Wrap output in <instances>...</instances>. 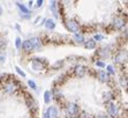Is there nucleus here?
I'll return each instance as SVG.
<instances>
[{
    "label": "nucleus",
    "mask_w": 128,
    "mask_h": 118,
    "mask_svg": "<svg viewBox=\"0 0 128 118\" xmlns=\"http://www.w3.org/2000/svg\"><path fill=\"white\" fill-rule=\"evenodd\" d=\"M6 46H7V42H6V39L0 38V51H4L5 49H6Z\"/></svg>",
    "instance_id": "a211bd4d"
},
{
    "label": "nucleus",
    "mask_w": 128,
    "mask_h": 118,
    "mask_svg": "<svg viewBox=\"0 0 128 118\" xmlns=\"http://www.w3.org/2000/svg\"><path fill=\"white\" fill-rule=\"evenodd\" d=\"M22 47H23L26 51L32 50V45H31V43H30L29 39H28V41H24V42H23V44H22Z\"/></svg>",
    "instance_id": "ddd939ff"
},
{
    "label": "nucleus",
    "mask_w": 128,
    "mask_h": 118,
    "mask_svg": "<svg viewBox=\"0 0 128 118\" xmlns=\"http://www.w3.org/2000/svg\"><path fill=\"white\" fill-rule=\"evenodd\" d=\"M31 66H32V68L35 71H40V70L44 68V65L40 64V59H35L32 62V64H31Z\"/></svg>",
    "instance_id": "423d86ee"
},
{
    "label": "nucleus",
    "mask_w": 128,
    "mask_h": 118,
    "mask_svg": "<svg viewBox=\"0 0 128 118\" xmlns=\"http://www.w3.org/2000/svg\"><path fill=\"white\" fill-rule=\"evenodd\" d=\"M30 43H31V45H32V49H40V46H42V44H40V39L37 38V37H32L31 39H29Z\"/></svg>",
    "instance_id": "39448f33"
},
{
    "label": "nucleus",
    "mask_w": 128,
    "mask_h": 118,
    "mask_svg": "<svg viewBox=\"0 0 128 118\" xmlns=\"http://www.w3.org/2000/svg\"><path fill=\"white\" fill-rule=\"evenodd\" d=\"M107 112H108V115H110L111 117H116V116H118V113H119L118 106H116L114 103L108 104V106H107Z\"/></svg>",
    "instance_id": "7ed1b4c3"
},
{
    "label": "nucleus",
    "mask_w": 128,
    "mask_h": 118,
    "mask_svg": "<svg viewBox=\"0 0 128 118\" xmlns=\"http://www.w3.org/2000/svg\"><path fill=\"white\" fill-rule=\"evenodd\" d=\"M124 59H126V52L125 53H124V52H120L119 54L116 57V63H122V62H124Z\"/></svg>",
    "instance_id": "dca6fc26"
},
{
    "label": "nucleus",
    "mask_w": 128,
    "mask_h": 118,
    "mask_svg": "<svg viewBox=\"0 0 128 118\" xmlns=\"http://www.w3.org/2000/svg\"><path fill=\"white\" fill-rule=\"evenodd\" d=\"M50 8L52 11V13L54 14V16H58V12H57V3L56 1H51L50 3Z\"/></svg>",
    "instance_id": "4468645a"
},
{
    "label": "nucleus",
    "mask_w": 128,
    "mask_h": 118,
    "mask_svg": "<svg viewBox=\"0 0 128 118\" xmlns=\"http://www.w3.org/2000/svg\"><path fill=\"white\" fill-rule=\"evenodd\" d=\"M45 113H46L50 118H57L58 117V109L56 106H50Z\"/></svg>",
    "instance_id": "20e7f679"
},
{
    "label": "nucleus",
    "mask_w": 128,
    "mask_h": 118,
    "mask_svg": "<svg viewBox=\"0 0 128 118\" xmlns=\"http://www.w3.org/2000/svg\"><path fill=\"white\" fill-rule=\"evenodd\" d=\"M15 70L18 71V74H21L22 77H26V73H24L23 71H21V70H20V68H18V67H16V68H15Z\"/></svg>",
    "instance_id": "b1692460"
},
{
    "label": "nucleus",
    "mask_w": 128,
    "mask_h": 118,
    "mask_svg": "<svg viewBox=\"0 0 128 118\" xmlns=\"http://www.w3.org/2000/svg\"><path fill=\"white\" fill-rule=\"evenodd\" d=\"M62 64L64 63L62 62H58V63H56V64H54V67H60V66H62Z\"/></svg>",
    "instance_id": "cd10ccee"
},
{
    "label": "nucleus",
    "mask_w": 128,
    "mask_h": 118,
    "mask_svg": "<svg viewBox=\"0 0 128 118\" xmlns=\"http://www.w3.org/2000/svg\"><path fill=\"white\" fill-rule=\"evenodd\" d=\"M74 39L78 42V43H82V42H84V37H83V35H81V34H75Z\"/></svg>",
    "instance_id": "f3484780"
},
{
    "label": "nucleus",
    "mask_w": 128,
    "mask_h": 118,
    "mask_svg": "<svg viewBox=\"0 0 128 118\" xmlns=\"http://www.w3.org/2000/svg\"><path fill=\"white\" fill-rule=\"evenodd\" d=\"M107 70H108V72H110V73H114L113 66H111V65H108V66H107Z\"/></svg>",
    "instance_id": "a878e982"
},
{
    "label": "nucleus",
    "mask_w": 128,
    "mask_h": 118,
    "mask_svg": "<svg viewBox=\"0 0 128 118\" xmlns=\"http://www.w3.org/2000/svg\"><path fill=\"white\" fill-rule=\"evenodd\" d=\"M28 83H29V86H30V87H31L32 89H37V86H36V83L34 82V81H31V80H30Z\"/></svg>",
    "instance_id": "412c9836"
},
{
    "label": "nucleus",
    "mask_w": 128,
    "mask_h": 118,
    "mask_svg": "<svg viewBox=\"0 0 128 118\" xmlns=\"http://www.w3.org/2000/svg\"><path fill=\"white\" fill-rule=\"evenodd\" d=\"M52 96H53V95H52V93H51L50 90H46V92H45V94H44V101H45V103H46V104L50 103L51 101H52Z\"/></svg>",
    "instance_id": "9d476101"
},
{
    "label": "nucleus",
    "mask_w": 128,
    "mask_h": 118,
    "mask_svg": "<svg viewBox=\"0 0 128 118\" xmlns=\"http://www.w3.org/2000/svg\"><path fill=\"white\" fill-rule=\"evenodd\" d=\"M15 88H16L15 83L10 82V83H8V85L5 87V90H6L7 93H13V92H15Z\"/></svg>",
    "instance_id": "f8f14e48"
},
{
    "label": "nucleus",
    "mask_w": 128,
    "mask_h": 118,
    "mask_svg": "<svg viewBox=\"0 0 128 118\" xmlns=\"http://www.w3.org/2000/svg\"><path fill=\"white\" fill-rule=\"evenodd\" d=\"M15 45H16V47H18V49H20V47H21V39L16 38V43H15Z\"/></svg>",
    "instance_id": "5701e85b"
},
{
    "label": "nucleus",
    "mask_w": 128,
    "mask_h": 118,
    "mask_svg": "<svg viewBox=\"0 0 128 118\" xmlns=\"http://www.w3.org/2000/svg\"><path fill=\"white\" fill-rule=\"evenodd\" d=\"M113 26L116 27V29H121L122 27L125 26V22H124V20H121V19L119 18H116L113 21Z\"/></svg>",
    "instance_id": "6e6552de"
},
{
    "label": "nucleus",
    "mask_w": 128,
    "mask_h": 118,
    "mask_svg": "<svg viewBox=\"0 0 128 118\" xmlns=\"http://www.w3.org/2000/svg\"><path fill=\"white\" fill-rule=\"evenodd\" d=\"M81 118H89V115L86 113V112H82V113H81Z\"/></svg>",
    "instance_id": "bb28decb"
},
{
    "label": "nucleus",
    "mask_w": 128,
    "mask_h": 118,
    "mask_svg": "<svg viewBox=\"0 0 128 118\" xmlns=\"http://www.w3.org/2000/svg\"><path fill=\"white\" fill-rule=\"evenodd\" d=\"M0 14H1V8H0Z\"/></svg>",
    "instance_id": "473e14b6"
},
{
    "label": "nucleus",
    "mask_w": 128,
    "mask_h": 118,
    "mask_svg": "<svg viewBox=\"0 0 128 118\" xmlns=\"http://www.w3.org/2000/svg\"><path fill=\"white\" fill-rule=\"evenodd\" d=\"M98 118H107V116H105V115H100Z\"/></svg>",
    "instance_id": "7c9ffc66"
},
{
    "label": "nucleus",
    "mask_w": 128,
    "mask_h": 118,
    "mask_svg": "<svg viewBox=\"0 0 128 118\" xmlns=\"http://www.w3.org/2000/svg\"><path fill=\"white\" fill-rule=\"evenodd\" d=\"M75 73H76L78 77H83L84 73H86V67L82 65H78L75 67Z\"/></svg>",
    "instance_id": "0eeeda50"
},
{
    "label": "nucleus",
    "mask_w": 128,
    "mask_h": 118,
    "mask_svg": "<svg viewBox=\"0 0 128 118\" xmlns=\"http://www.w3.org/2000/svg\"><path fill=\"white\" fill-rule=\"evenodd\" d=\"M45 27L48 28V29H54V27H56V23H54L53 20H46L45 21Z\"/></svg>",
    "instance_id": "2eb2a0df"
},
{
    "label": "nucleus",
    "mask_w": 128,
    "mask_h": 118,
    "mask_svg": "<svg viewBox=\"0 0 128 118\" xmlns=\"http://www.w3.org/2000/svg\"><path fill=\"white\" fill-rule=\"evenodd\" d=\"M78 106L74 103H70L67 105V108H66V117L72 118L73 116L78 115Z\"/></svg>",
    "instance_id": "f257e3e1"
},
{
    "label": "nucleus",
    "mask_w": 128,
    "mask_h": 118,
    "mask_svg": "<svg viewBox=\"0 0 128 118\" xmlns=\"http://www.w3.org/2000/svg\"><path fill=\"white\" fill-rule=\"evenodd\" d=\"M98 77H99V80H100V81H103V82L108 81V74H107L105 71H100V72H99Z\"/></svg>",
    "instance_id": "1a4fd4ad"
},
{
    "label": "nucleus",
    "mask_w": 128,
    "mask_h": 118,
    "mask_svg": "<svg viewBox=\"0 0 128 118\" xmlns=\"http://www.w3.org/2000/svg\"><path fill=\"white\" fill-rule=\"evenodd\" d=\"M18 8L21 9L22 12L24 13V14H29V11H28V8H26V7L23 6V5H21V4H18Z\"/></svg>",
    "instance_id": "aec40b11"
},
{
    "label": "nucleus",
    "mask_w": 128,
    "mask_h": 118,
    "mask_svg": "<svg viewBox=\"0 0 128 118\" xmlns=\"http://www.w3.org/2000/svg\"><path fill=\"white\" fill-rule=\"evenodd\" d=\"M96 65L99 66V67H105V64L103 62H97V63H96Z\"/></svg>",
    "instance_id": "393cba45"
},
{
    "label": "nucleus",
    "mask_w": 128,
    "mask_h": 118,
    "mask_svg": "<svg viewBox=\"0 0 128 118\" xmlns=\"http://www.w3.org/2000/svg\"><path fill=\"white\" fill-rule=\"evenodd\" d=\"M104 38V36H102V35H96L95 36V39H94V41H102V39Z\"/></svg>",
    "instance_id": "4be33fe9"
},
{
    "label": "nucleus",
    "mask_w": 128,
    "mask_h": 118,
    "mask_svg": "<svg viewBox=\"0 0 128 118\" xmlns=\"http://www.w3.org/2000/svg\"><path fill=\"white\" fill-rule=\"evenodd\" d=\"M84 46L86 49H95L96 47V42L94 39H88V41L84 43Z\"/></svg>",
    "instance_id": "9b49d317"
},
{
    "label": "nucleus",
    "mask_w": 128,
    "mask_h": 118,
    "mask_svg": "<svg viewBox=\"0 0 128 118\" xmlns=\"http://www.w3.org/2000/svg\"><path fill=\"white\" fill-rule=\"evenodd\" d=\"M44 118H50V117H48V116L46 115V113H44Z\"/></svg>",
    "instance_id": "2f4dec72"
},
{
    "label": "nucleus",
    "mask_w": 128,
    "mask_h": 118,
    "mask_svg": "<svg viewBox=\"0 0 128 118\" xmlns=\"http://www.w3.org/2000/svg\"><path fill=\"white\" fill-rule=\"evenodd\" d=\"M103 98H104V101H108L112 98V94H111L110 92H106L103 94Z\"/></svg>",
    "instance_id": "6ab92c4d"
},
{
    "label": "nucleus",
    "mask_w": 128,
    "mask_h": 118,
    "mask_svg": "<svg viewBox=\"0 0 128 118\" xmlns=\"http://www.w3.org/2000/svg\"><path fill=\"white\" fill-rule=\"evenodd\" d=\"M66 28H67L69 31H72V33H74V34H78V30H80V26H78V23L74 20H68L67 21V22H66Z\"/></svg>",
    "instance_id": "f03ea898"
},
{
    "label": "nucleus",
    "mask_w": 128,
    "mask_h": 118,
    "mask_svg": "<svg viewBox=\"0 0 128 118\" xmlns=\"http://www.w3.org/2000/svg\"><path fill=\"white\" fill-rule=\"evenodd\" d=\"M43 5V1H37V7H40Z\"/></svg>",
    "instance_id": "c756f323"
},
{
    "label": "nucleus",
    "mask_w": 128,
    "mask_h": 118,
    "mask_svg": "<svg viewBox=\"0 0 128 118\" xmlns=\"http://www.w3.org/2000/svg\"><path fill=\"white\" fill-rule=\"evenodd\" d=\"M5 59H6V57L4 56V54H1V53H0V62H5Z\"/></svg>",
    "instance_id": "c85d7f7f"
}]
</instances>
